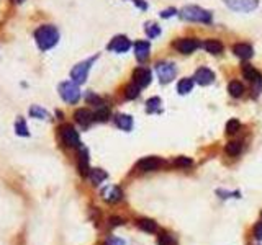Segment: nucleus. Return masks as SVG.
I'll list each match as a JSON object with an SVG mask.
<instances>
[{
  "label": "nucleus",
  "mask_w": 262,
  "mask_h": 245,
  "mask_svg": "<svg viewBox=\"0 0 262 245\" xmlns=\"http://www.w3.org/2000/svg\"><path fill=\"white\" fill-rule=\"evenodd\" d=\"M261 216H262V213H261Z\"/></svg>",
  "instance_id": "42"
},
{
  "label": "nucleus",
  "mask_w": 262,
  "mask_h": 245,
  "mask_svg": "<svg viewBox=\"0 0 262 245\" xmlns=\"http://www.w3.org/2000/svg\"><path fill=\"white\" fill-rule=\"evenodd\" d=\"M154 70L157 74V79L162 85H167L177 77V65L172 61H159L154 65Z\"/></svg>",
  "instance_id": "4"
},
{
  "label": "nucleus",
  "mask_w": 262,
  "mask_h": 245,
  "mask_svg": "<svg viewBox=\"0 0 262 245\" xmlns=\"http://www.w3.org/2000/svg\"><path fill=\"white\" fill-rule=\"evenodd\" d=\"M133 49H135V58L138 62H146L151 56V43L146 39H138L133 44Z\"/></svg>",
  "instance_id": "12"
},
{
  "label": "nucleus",
  "mask_w": 262,
  "mask_h": 245,
  "mask_svg": "<svg viewBox=\"0 0 262 245\" xmlns=\"http://www.w3.org/2000/svg\"><path fill=\"white\" fill-rule=\"evenodd\" d=\"M79 172H80V175H84V177H87L90 173L89 152H87V149H80V154H79Z\"/></svg>",
  "instance_id": "22"
},
{
  "label": "nucleus",
  "mask_w": 262,
  "mask_h": 245,
  "mask_svg": "<svg viewBox=\"0 0 262 245\" xmlns=\"http://www.w3.org/2000/svg\"><path fill=\"white\" fill-rule=\"evenodd\" d=\"M140 93H141V89L136 84H128L125 87V92H123V95H125L126 100H135L140 96Z\"/></svg>",
  "instance_id": "28"
},
{
  "label": "nucleus",
  "mask_w": 262,
  "mask_h": 245,
  "mask_svg": "<svg viewBox=\"0 0 262 245\" xmlns=\"http://www.w3.org/2000/svg\"><path fill=\"white\" fill-rule=\"evenodd\" d=\"M233 54L241 61H249L254 56V48L249 43H236L233 46Z\"/></svg>",
  "instance_id": "15"
},
{
  "label": "nucleus",
  "mask_w": 262,
  "mask_h": 245,
  "mask_svg": "<svg viewBox=\"0 0 262 245\" xmlns=\"http://www.w3.org/2000/svg\"><path fill=\"white\" fill-rule=\"evenodd\" d=\"M59 136H61V141L64 142V146L74 147V149H80V147H82L79 132L75 131L74 126H71V124L61 126V127H59Z\"/></svg>",
  "instance_id": "6"
},
{
  "label": "nucleus",
  "mask_w": 262,
  "mask_h": 245,
  "mask_svg": "<svg viewBox=\"0 0 262 245\" xmlns=\"http://www.w3.org/2000/svg\"><path fill=\"white\" fill-rule=\"evenodd\" d=\"M223 3L238 13H251L259 7V0H223Z\"/></svg>",
  "instance_id": "9"
},
{
  "label": "nucleus",
  "mask_w": 262,
  "mask_h": 245,
  "mask_svg": "<svg viewBox=\"0 0 262 245\" xmlns=\"http://www.w3.org/2000/svg\"><path fill=\"white\" fill-rule=\"evenodd\" d=\"M131 2L135 3L136 7L140 8V10H143V12H145V10H148V8H150V5H148V2H146V0H131Z\"/></svg>",
  "instance_id": "37"
},
{
  "label": "nucleus",
  "mask_w": 262,
  "mask_h": 245,
  "mask_svg": "<svg viewBox=\"0 0 262 245\" xmlns=\"http://www.w3.org/2000/svg\"><path fill=\"white\" fill-rule=\"evenodd\" d=\"M15 131H17V134H18V136H22V137L30 136V131H28V126H27V121H25L23 118H20L17 122H15Z\"/></svg>",
  "instance_id": "32"
},
{
  "label": "nucleus",
  "mask_w": 262,
  "mask_h": 245,
  "mask_svg": "<svg viewBox=\"0 0 262 245\" xmlns=\"http://www.w3.org/2000/svg\"><path fill=\"white\" fill-rule=\"evenodd\" d=\"M12 2H17V3H22L23 0H12Z\"/></svg>",
  "instance_id": "41"
},
{
  "label": "nucleus",
  "mask_w": 262,
  "mask_h": 245,
  "mask_svg": "<svg viewBox=\"0 0 262 245\" xmlns=\"http://www.w3.org/2000/svg\"><path fill=\"white\" fill-rule=\"evenodd\" d=\"M193 85H195L193 77H184V79H181V80H179V84H177L179 95H188L190 92L193 90Z\"/></svg>",
  "instance_id": "20"
},
{
  "label": "nucleus",
  "mask_w": 262,
  "mask_h": 245,
  "mask_svg": "<svg viewBox=\"0 0 262 245\" xmlns=\"http://www.w3.org/2000/svg\"><path fill=\"white\" fill-rule=\"evenodd\" d=\"M241 129V122L239 120H236V118H231L228 122H226V127H225V132L226 134H229V136H233L236 134Z\"/></svg>",
  "instance_id": "31"
},
{
  "label": "nucleus",
  "mask_w": 262,
  "mask_h": 245,
  "mask_svg": "<svg viewBox=\"0 0 262 245\" xmlns=\"http://www.w3.org/2000/svg\"><path fill=\"white\" fill-rule=\"evenodd\" d=\"M74 120L75 122H79V126L82 127H89L92 124V121H95L94 120V113H92L90 110H87V108H79L74 113Z\"/></svg>",
  "instance_id": "17"
},
{
  "label": "nucleus",
  "mask_w": 262,
  "mask_h": 245,
  "mask_svg": "<svg viewBox=\"0 0 262 245\" xmlns=\"http://www.w3.org/2000/svg\"><path fill=\"white\" fill-rule=\"evenodd\" d=\"M138 227L141 229V231H145V232H156L157 231V224L152 221V219H140L138 221Z\"/></svg>",
  "instance_id": "29"
},
{
  "label": "nucleus",
  "mask_w": 262,
  "mask_h": 245,
  "mask_svg": "<svg viewBox=\"0 0 262 245\" xmlns=\"http://www.w3.org/2000/svg\"><path fill=\"white\" fill-rule=\"evenodd\" d=\"M115 122H116V126L120 127L121 131L130 132V131L133 129V118H131L130 115H126V113L116 115V116H115Z\"/></svg>",
  "instance_id": "19"
},
{
  "label": "nucleus",
  "mask_w": 262,
  "mask_h": 245,
  "mask_svg": "<svg viewBox=\"0 0 262 245\" xmlns=\"http://www.w3.org/2000/svg\"><path fill=\"white\" fill-rule=\"evenodd\" d=\"M161 111H162V100L159 96H151L146 101V113L156 115V113H161Z\"/></svg>",
  "instance_id": "21"
},
{
  "label": "nucleus",
  "mask_w": 262,
  "mask_h": 245,
  "mask_svg": "<svg viewBox=\"0 0 262 245\" xmlns=\"http://www.w3.org/2000/svg\"><path fill=\"white\" fill-rule=\"evenodd\" d=\"M176 15H179V10L174 7H169L166 10H162V12H159V17H161L162 20H169V18L176 17Z\"/></svg>",
  "instance_id": "35"
},
{
  "label": "nucleus",
  "mask_w": 262,
  "mask_h": 245,
  "mask_svg": "<svg viewBox=\"0 0 262 245\" xmlns=\"http://www.w3.org/2000/svg\"><path fill=\"white\" fill-rule=\"evenodd\" d=\"M254 236H256V239H258V241H262V222H259L258 226H256Z\"/></svg>",
  "instance_id": "38"
},
{
  "label": "nucleus",
  "mask_w": 262,
  "mask_h": 245,
  "mask_svg": "<svg viewBox=\"0 0 262 245\" xmlns=\"http://www.w3.org/2000/svg\"><path fill=\"white\" fill-rule=\"evenodd\" d=\"M110 108L107 105H100V106H97L95 111H94V120L95 121H100V122H105V121H109L110 118Z\"/></svg>",
  "instance_id": "26"
},
{
  "label": "nucleus",
  "mask_w": 262,
  "mask_h": 245,
  "mask_svg": "<svg viewBox=\"0 0 262 245\" xmlns=\"http://www.w3.org/2000/svg\"><path fill=\"white\" fill-rule=\"evenodd\" d=\"M172 48L179 51L181 54L188 56V54L195 53L198 48H202V41L197 38H177L172 43Z\"/></svg>",
  "instance_id": "8"
},
{
  "label": "nucleus",
  "mask_w": 262,
  "mask_h": 245,
  "mask_svg": "<svg viewBox=\"0 0 262 245\" xmlns=\"http://www.w3.org/2000/svg\"><path fill=\"white\" fill-rule=\"evenodd\" d=\"M179 17L184 22H190V23H203V25L213 23V13L207 8L200 7V5H186L184 8L179 10Z\"/></svg>",
  "instance_id": "1"
},
{
  "label": "nucleus",
  "mask_w": 262,
  "mask_h": 245,
  "mask_svg": "<svg viewBox=\"0 0 262 245\" xmlns=\"http://www.w3.org/2000/svg\"><path fill=\"white\" fill-rule=\"evenodd\" d=\"M131 46L133 43L130 41V38L125 36V34H116V36L107 44V49L112 51V53L123 54V53H126V51H130Z\"/></svg>",
  "instance_id": "10"
},
{
  "label": "nucleus",
  "mask_w": 262,
  "mask_h": 245,
  "mask_svg": "<svg viewBox=\"0 0 262 245\" xmlns=\"http://www.w3.org/2000/svg\"><path fill=\"white\" fill-rule=\"evenodd\" d=\"M241 151H243V144H241L239 141H229L228 144L225 146V152L231 157H236L241 154Z\"/></svg>",
  "instance_id": "27"
},
{
  "label": "nucleus",
  "mask_w": 262,
  "mask_h": 245,
  "mask_svg": "<svg viewBox=\"0 0 262 245\" xmlns=\"http://www.w3.org/2000/svg\"><path fill=\"white\" fill-rule=\"evenodd\" d=\"M228 92H229V95L233 96V98H241V96L244 95V85L241 84L239 80H231L229 84H228Z\"/></svg>",
  "instance_id": "23"
},
{
  "label": "nucleus",
  "mask_w": 262,
  "mask_h": 245,
  "mask_svg": "<svg viewBox=\"0 0 262 245\" xmlns=\"http://www.w3.org/2000/svg\"><path fill=\"white\" fill-rule=\"evenodd\" d=\"M120 224H123V219H120V217L112 219V226H120Z\"/></svg>",
  "instance_id": "39"
},
{
  "label": "nucleus",
  "mask_w": 262,
  "mask_h": 245,
  "mask_svg": "<svg viewBox=\"0 0 262 245\" xmlns=\"http://www.w3.org/2000/svg\"><path fill=\"white\" fill-rule=\"evenodd\" d=\"M102 198H104L107 203L115 204V203L123 200V191L118 186L110 185V186H107V188H104V190H102Z\"/></svg>",
  "instance_id": "16"
},
{
  "label": "nucleus",
  "mask_w": 262,
  "mask_h": 245,
  "mask_svg": "<svg viewBox=\"0 0 262 245\" xmlns=\"http://www.w3.org/2000/svg\"><path fill=\"white\" fill-rule=\"evenodd\" d=\"M30 116H32V118H35V120H48L49 118V113L44 108H41V106L35 105V106H32V108H30Z\"/></svg>",
  "instance_id": "30"
},
{
  "label": "nucleus",
  "mask_w": 262,
  "mask_h": 245,
  "mask_svg": "<svg viewBox=\"0 0 262 245\" xmlns=\"http://www.w3.org/2000/svg\"><path fill=\"white\" fill-rule=\"evenodd\" d=\"M202 48L207 51L208 54H213V56H220L223 53V49H225V46L223 43L220 39H215V38H208V39H205L203 43H202Z\"/></svg>",
  "instance_id": "18"
},
{
  "label": "nucleus",
  "mask_w": 262,
  "mask_h": 245,
  "mask_svg": "<svg viewBox=\"0 0 262 245\" xmlns=\"http://www.w3.org/2000/svg\"><path fill=\"white\" fill-rule=\"evenodd\" d=\"M97 59H99V54H95V56H92V58L82 61V62H79V64H75L74 67H73V70H71V79H73V82H75L77 85L85 84V80H87V77H89V72H90V69H92V65L95 64Z\"/></svg>",
  "instance_id": "3"
},
{
  "label": "nucleus",
  "mask_w": 262,
  "mask_h": 245,
  "mask_svg": "<svg viewBox=\"0 0 262 245\" xmlns=\"http://www.w3.org/2000/svg\"><path fill=\"white\" fill-rule=\"evenodd\" d=\"M89 177L94 185H100L102 182H105L107 178H109V173H107L105 170H102V168H90Z\"/></svg>",
  "instance_id": "24"
},
{
  "label": "nucleus",
  "mask_w": 262,
  "mask_h": 245,
  "mask_svg": "<svg viewBox=\"0 0 262 245\" xmlns=\"http://www.w3.org/2000/svg\"><path fill=\"white\" fill-rule=\"evenodd\" d=\"M172 163L176 167H182V168H187V167H190L192 165V159H188V157H184V155H181V157H177V159H174L172 160Z\"/></svg>",
  "instance_id": "33"
},
{
  "label": "nucleus",
  "mask_w": 262,
  "mask_h": 245,
  "mask_svg": "<svg viewBox=\"0 0 262 245\" xmlns=\"http://www.w3.org/2000/svg\"><path fill=\"white\" fill-rule=\"evenodd\" d=\"M58 92H59V96L66 101V103H69V105L79 103L80 89H79V85H77L75 82H73V80L61 82L59 87H58Z\"/></svg>",
  "instance_id": "5"
},
{
  "label": "nucleus",
  "mask_w": 262,
  "mask_h": 245,
  "mask_svg": "<svg viewBox=\"0 0 262 245\" xmlns=\"http://www.w3.org/2000/svg\"><path fill=\"white\" fill-rule=\"evenodd\" d=\"M157 244L159 245H176V244H174V239L169 236V234H162V236L159 237Z\"/></svg>",
  "instance_id": "36"
},
{
  "label": "nucleus",
  "mask_w": 262,
  "mask_h": 245,
  "mask_svg": "<svg viewBox=\"0 0 262 245\" xmlns=\"http://www.w3.org/2000/svg\"><path fill=\"white\" fill-rule=\"evenodd\" d=\"M87 103H92L95 108H97V106H100V105H105L104 100H102L99 95H95L94 92H89V93H87Z\"/></svg>",
  "instance_id": "34"
},
{
  "label": "nucleus",
  "mask_w": 262,
  "mask_h": 245,
  "mask_svg": "<svg viewBox=\"0 0 262 245\" xmlns=\"http://www.w3.org/2000/svg\"><path fill=\"white\" fill-rule=\"evenodd\" d=\"M35 41L39 51H49L59 43V30L54 25H43L35 31Z\"/></svg>",
  "instance_id": "2"
},
{
  "label": "nucleus",
  "mask_w": 262,
  "mask_h": 245,
  "mask_svg": "<svg viewBox=\"0 0 262 245\" xmlns=\"http://www.w3.org/2000/svg\"><path fill=\"white\" fill-rule=\"evenodd\" d=\"M131 77H133V84H136L140 89H146L152 82V74L148 67H136L133 70Z\"/></svg>",
  "instance_id": "11"
},
{
  "label": "nucleus",
  "mask_w": 262,
  "mask_h": 245,
  "mask_svg": "<svg viewBox=\"0 0 262 245\" xmlns=\"http://www.w3.org/2000/svg\"><path fill=\"white\" fill-rule=\"evenodd\" d=\"M164 163L162 159H159V157H143V159L138 160L136 163V168L140 172H154V170H157L159 167H161Z\"/></svg>",
  "instance_id": "14"
},
{
  "label": "nucleus",
  "mask_w": 262,
  "mask_h": 245,
  "mask_svg": "<svg viewBox=\"0 0 262 245\" xmlns=\"http://www.w3.org/2000/svg\"><path fill=\"white\" fill-rule=\"evenodd\" d=\"M241 70H243V77L248 80V82H251L254 93L259 95L261 92H262V74L254 67V65H251V64H243Z\"/></svg>",
  "instance_id": "7"
},
{
  "label": "nucleus",
  "mask_w": 262,
  "mask_h": 245,
  "mask_svg": "<svg viewBox=\"0 0 262 245\" xmlns=\"http://www.w3.org/2000/svg\"><path fill=\"white\" fill-rule=\"evenodd\" d=\"M109 245H125V242H123V241H118V239H112V241L109 242Z\"/></svg>",
  "instance_id": "40"
},
{
  "label": "nucleus",
  "mask_w": 262,
  "mask_h": 245,
  "mask_svg": "<svg viewBox=\"0 0 262 245\" xmlns=\"http://www.w3.org/2000/svg\"><path fill=\"white\" fill-rule=\"evenodd\" d=\"M145 33L150 39H156L159 34L162 33V30L156 22H148V23H145Z\"/></svg>",
  "instance_id": "25"
},
{
  "label": "nucleus",
  "mask_w": 262,
  "mask_h": 245,
  "mask_svg": "<svg viewBox=\"0 0 262 245\" xmlns=\"http://www.w3.org/2000/svg\"><path fill=\"white\" fill-rule=\"evenodd\" d=\"M193 80H195V84H198L200 87H208V85L213 84L215 72H213L212 69H208V67H205V65H202V67H198L197 70H195Z\"/></svg>",
  "instance_id": "13"
}]
</instances>
